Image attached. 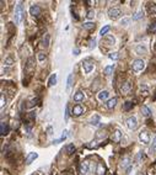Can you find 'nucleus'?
<instances>
[{"instance_id":"nucleus-14","label":"nucleus","mask_w":156,"mask_h":175,"mask_svg":"<svg viewBox=\"0 0 156 175\" xmlns=\"http://www.w3.org/2000/svg\"><path fill=\"white\" fill-rule=\"evenodd\" d=\"M108 96H110V93L107 90H102L97 94V99L100 100V101H106V100L108 99Z\"/></svg>"},{"instance_id":"nucleus-20","label":"nucleus","mask_w":156,"mask_h":175,"mask_svg":"<svg viewBox=\"0 0 156 175\" xmlns=\"http://www.w3.org/2000/svg\"><path fill=\"white\" fill-rule=\"evenodd\" d=\"M14 64H15V59H14L12 56H7L4 59V65H6V67H11Z\"/></svg>"},{"instance_id":"nucleus-40","label":"nucleus","mask_w":156,"mask_h":175,"mask_svg":"<svg viewBox=\"0 0 156 175\" xmlns=\"http://www.w3.org/2000/svg\"><path fill=\"white\" fill-rule=\"evenodd\" d=\"M0 101H1V104H0V106H1V107H4L6 105V97H5L4 94H1V100H0Z\"/></svg>"},{"instance_id":"nucleus-26","label":"nucleus","mask_w":156,"mask_h":175,"mask_svg":"<svg viewBox=\"0 0 156 175\" xmlns=\"http://www.w3.org/2000/svg\"><path fill=\"white\" fill-rule=\"evenodd\" d=\"M147 32H149V33H155L156 32V21H152L149 25V27H147Z\"/></svg>"},{"instance_id":"nucleus-47","label":"nucleus","mask_w":156,"mask_h":175,"mask_svg":"<svg viewBox=\"0 0 156 175\" xmlns=\"http://www.w3.org/2000/svg\"><path fill=\"white\" fill-rule=\"evenodd\" d=\"M132 169H133V165H130V166H129V168L127 169V173H126V174H129L130 171H132Z\"/></svg>"},{"instance_id":"nucleus-45","label":"nucleus","mask_w":156,"mask_h":175,"mask_svg":"<svg viewBox=\"0 0 156 175\" xmlns=\"http://www.w3.org/2000/svg\"><path fill=\"white\" fill-rule=\"evenodd\" d=\"M68 119H69V107L67 106V110H65V120L68 121Z\"/></svg>"},{"instance_id":"nucleus-32","label":"nucleus","mask_w":156,"mask_h":175,"mask_svg":"<svg viewBox=\"0 0 156 175\" xmlns=\"http://www.w3.org/2000/svg\"><path fill=\"white\" fill-rule=\"evenodd\" d=\"M73 80H74V75L73 74H69L68 75V81H67V88L70 89L73 86Z\"/></svg>"},{"instance_id":"nucleus-24","label":"nucleus","mask_w":156,"mask_h":175,"mask_svg":"<svg viewBox=\"0 0 156 175\" xmlns=\"http://www.w3.org/2000/svg\"><path fill=\"white\" fill-rule=\"evenodd\" d=\"M67 133H68V131H64V132H63V135H62V137H60L59 139H55V141H53V143H54V144H58V143H62V142H63V141H65V138H67V136H68V135H67Z\"/></svg>"},{"instance_id":"nucleus-3","label":"nucleus","mask_w":156,"mask_h":175,"mask_svg":"<svg viewBox=\"0 0 156 175\" xmlns=\"http://www.w3.org/2000/svg\"><path fill=\"white\" fill-rule=\"evenodd\" d=\"M132 68L134 72H141L145 68V62L143 59H135L132 63Z\"/></svg>"},{"instance_id":"nucleus-19","label":"nucleus","mask_w":156,"mask_h":175,"mask_svg":"<svg viewBox=\"0 0 156 175\" xmlns=\"http://www.w3.org/2000/svg\"><path fill=\"white\" fill-rule=\"evenodd\" d=\"M0 133H1V136H5L9 133V126H7V123L3 122L1 124H0Z\"/></svg>"},{"instance_id":"nucleus-2","label":"nucleus","mask_w":156,"mask_h":175,"mask_svg":"<svg viewBox=\"0 0 156 175\" xmlns=\"http://www.w3.org/2000/svg\"><path fill=\"white\" fill-rule=\"evenodd\" d=\"M107 15L111 20H117L122 16V10L118 9V7H111V9H108V11H107Z\"/></svg>"},{"instance_id":"nucleus-10","label":"nucleus","mask_w":156,"mask_h":175,"mask_svg":"<svg viewBox=\"0 0 156 175\" xmlns=\"http://www.w3.org/2000/svg\"><path fill=\"white\" fill-rule=\"evenodd\" d=\"M111 139L113 141L114 143H119V142H120V139H122V132H120L119 130H116V131H114V132L112 133Z\"/></svg>"},{"instance_id":"nucleus-9","label":"nucleus","mask_w":156,"mask_h":175,"mask_svg":"<svg viewBox=\"0 0 156 175\" xmlns=\"http://www.w3.org/2000/svg\"><path fill=\"white\" fill-rule=\"evenodd\" d=\"M79 173H80V175H86L89 173V162L87 160H84V162L80 163Z\"/></svg>"},{"instance_id":"nucleus-28","label":"nucleus","mask_w":156,"mask_h":175,"mask_svg":"<svg viewBox=\"0 0 156 175\" xmlns=\"http://www.w3.org/2000/svg\"><path fill=\"white\" fill-rule=\"evenodd\" d=\"M33 68H35L33 59H32V58H28V61H27V65H26V69H27V70H32Z\"/></svg>"},{"instance_id":"nucleus-31","label":"nucleus","mask_w":156,"mask_h":175,"mask_svg":"<svg viewBox=\"0 0 156 175\" xmlns=\"http://www.w3.org/2000/svg\"><path fill=\"white\" fill-rule=\"evenodd\" d=\"M83 27H84L85 30H94V29H95V23H94V22H85V23L83 25Z\"/></svg>"},{"instance_id":"nucleus-17","label":"nucleus","mask_w":156,"mask_h":175,"mask_svg":"<svg viewBox=\"0 0 156 175\" xmlns=\"http://www.w3.org/2000/svg\"><path fill=\"white\" fill-rule=\"evenodd\" d=\"M37 158H38V154H37V153H30V154L26 157V164L30 165L32 162H35Z\"/></svg>"},{"instance_id":"nucleus-30","label":"nucleus","mask_w":156,"mask_h":175,"mask_svg":"<svg viewBox=\"0 0 156 175\" xmlns=\"http://www.w3.org/2000/svg\"><path fill=\"white\" fill-rule=\"evenodd\" d=\"M65 149H67V153L68 154H73L74 152H75V146H74L73 143H70V144L67 146V148H65Z\"/></svg>"},{"instance_id":"nucleus-50","label":"nucleus","mask_w":156,"mask_h":175,"mask_svg":"<svg viewBox=\"0 0 156 175\" xmlns=\"http://www.w3.org/2000/svg\"><path fill=\"white\" fill-rule=\"evenodd\" d=\"M155 77H156V75H155Z\"/></svg>"},{"instance_id":"nucleus-6","label":"nucleus","mask_w":156,"mask_h":175,"mask_svg":"<svg viewBox=\"0 0 156 175\" xmlns=\"http://www.w3.org/2000/svg\"><path fill=\"white\" fill-rule=\"evenodd\" d=\"M139 139H140V142L144 143V144H149L150 143V135L147 131H140L139 133Z\"/></svg>"},{"instance_id":"nucleus-49","label":"nucleus","mask_w":156,"mask_h":175,"mask_svg":"<svg viewBox=\"0 0 156 175\" xmlns=\"http://www.w3.org/2000/svg\"><path fill=\"white\" fill-rule=\"evenodd\" d=\"M64 175H69V174H64Z\"/></svg>"},{"instance_id":"nucleus-18","label":"nucleus","mask_w":156,"mask_h":175,"mask_svg":"<svg viewBox=\"0 0 156 175\" xmlns=\"http://www.w3.org/2000/svg\"><path fill=\"white\" fill-rule=\"evenodd\" d=\"M104 43L107 46H113L114 43H116V38H114L112 35H107L104 38Z\"/></svg>"},{"instance_id":"nucleus-23","label":"nucleus","mask_w":156,"mask_h":175,"mask_svg":"<svg viewBox=\"0 0 156 175\" xmlns=\"http://www.w3.org/2000/svg\"><path fill=\"white\" fill-rule=\"evenodd\" d=\"M57 84V74L54 73V74H52L51 77H49V79H48V86H53V85H55Z\"/></svg>"},{"instance_id":"nucleus-48","label":"nucleus","mask_w":156,"mask_h":175,"mask_svg":"<svg viewBox=\"0 0 156 175\" xmlns=\"http://www.w3.org/2000/svg\"><path fill=\"white\" fill-rule=\"evenodd\" d=\"M138 175H143V174H141V173H139V174H138Z\"/></svg>"},{"instance_id":"nucleus-7","label":"nucleus","mask_w":156,"mask_h":175,"mask_svg":"<svg viewBox=\"0 0 156 175\" xmlns=\"http://www.w3.org/2000/svg\"><path fill=\"white\" fill-rule=\"evenodd\" d=\"M84 111H85V109H84V106L83 105H75L73 107V110H71V115L73 116H75V117H79V116H81L84 113Z\"/></svg>"},{"instance_id":"nucleus-29","label":"nucleus","mask_w":156,"mask_h":175,"mask_svg":"<svg viewBox=\"0 0 156 175\" xmlns=\"http://www.w3.org/2000/svg\"><path fill=\"white\" fill-rule=\"evenodd\" d=\"M111 30V27H110V25H106V26H103L102 29H101V31H100V35L101 36H104V35H107V32Z\"/></svg>"},{"instance_id":"nucleus-38","label":"nucleus","mask_w":156,"mask_h":175,"mask_svg":"<svg viewBox=\"0 0 156 175\" xmlns=\"http://www.w3.org/2000/svg\"><path fill=\"white\" fill-rule=\"evenodd\" d=\"M98 120H100V117L96 115V116H94V117L91 119V121H90V122H91V124H94V126H97V124L100 123V122H98Z\"/></svg>"},{"instance_id":"nucleus-13","label":"nucleus","mask_w":156,"mask_h":175,"mask_svg":"<svg viewBox=\"0 0 156 175\" xmlns=\"http://www.w3.org/2000/svg\"><path fill=\"white\" fill-rule=\"evenodd\" d=\"M135 52L138 54H145L147 52V48H146V46L144 43H139V45L135 46Z\"/></svg>"},{"instance_id":"nucleus-42","label":"nucleus","mask_w":156,"mask_h":175,"mask_svg":"<svg viewBox=\"0 0 156 175\" xmlns=\"http://www.w3.org/2000/svg\"><path fill=\"white\" fill-rule=\"evenodd\" d=\"M141 158H143V152H139L138 155H136V162L140 163V162H141Z\"/></svg>"},{"instance_id":"nucleus-15","label":"nucleus","mask_w":156,"mask_h":175,"mask_svg":"<svg viewBox=\"0 0 156 175\" xmlns=\"http://www.w3.org/2000/svg\"><path fill=\"white\" fill-rule=\"evenodd\" d=\"M106 171H107L106 166H104L102 163H98V164H97V168H96L97 175H106Z\"/></svg>"},{"instance_id":"nucleus-41","label":"nucleus","mask_w":156,"mask_h":175,"mask_svg":"<svg viewBox=\"0 0 156 175\" xmlns=\"http://www.w3.org/2000/svg\"><path fill=\"white\" fill-rule=\"evenodd\" d=\"M89 47H90V48H91V49L96 47V40H95V38H94V40H91V41H90V46H89Z\"/></svg>"},{"instance_id":"nucleus-39","label":"nucleus","mask_w":156,"mask_h":175,"mask_svg":"<svg viewBox=\"0 0 156 175\" xmlns=\"http://www.w3.org/2000/svg\"><path fill=\"white\" fill-rule=\"evenodd\" d=\"M37 58H38L39 62H43V61H46V54H44L43 52H39V53L37 54Z\"/></svg>"},{"instance_id":"nucleus-12","label":"nucleus","mask_w":156,"mask_h":175,"mask_svg":"<svg viewBox=\"0 0 156 175\" xmlns=\"http://www.w3.org/2000/svg\"><path fill=\"white\" fill-rule=\"evenodd\" d=\"M74 101L75 103H81V101H84V99H85V94L83 93V91H76L75 94H74Z\"/></svg>"},{"instance_id":"nucleus-5","label":"nucleus","mask_w":156,"mask_h":175,"mask_svg":"<svg viewBox=\"0 0 156 175\" xmlns=\"http://www.w3.org/2000/svg\"><path fill=\"white\" fill-rule=\"evenodd\" d=\"M127 127L129 128V130H136V127H138V119L135 117V116H130V117L127 120Z\"/></svg>"},{"instance_id":"nucleus-8","label":"nucleus","mask_w":156,"mask_h":175,"mask_svg":"<svg viewBox=\"0 0 156 175\" xmlns=\"http://www.w3.org/2000/svg\"><path fill=\"white\" fill-rule=\"evenodd\" d=\"M41 12H42V10H41V7L38 5H31L30 7V15H32L33 18H38V16L41 15Z\"/></svg>"},{"instance_id":"nucleus-1","label":"nucleus","mask_w":156,"mask_h":175,"mask_svg":"<svg viewBox=\"0 0 156 175\" xmlns=\"http://www.w3.org/2000/svg\"><path fill=\"white\" fill-rule=\"evenodd\" d=\"M23 15H25V11H23V7H22V3H17V5H16L15 7V23L16 25H20L22 19H23Z\"/></svg>"},{"instance_id":"nucleus-43","label":"nucleus","mask_w":156,"mask_h":175,"mask_svg":"<svg viewBox=\"0 0 156 175\" xmlns=\"http://www.w3.org/2000/svg\"><path fill=\"white\" fill-rule=\"evenodd\" d=\"M151 149H156V135L152 138V143H151Z\"/></svg>"},{"instance_id":"nucleus-36","label":"nucleus","mask_w":156,"mask_h":175,"mask_svg":"<svg viewBox=\"0 0 156 175\" xmlns=\"http://www.w3.org/2000/svg\"><path fill=\"white\" fill-rule=\"evenodd\" d=\"M108 58H110V59H112V61H117L118 58H119V56H118L117 52H113V53H110L108 54Z\"/></svg>"},{"instance_id":"nucleus-27","label":"nucleus","mask_w":156,"mask_h":175,"mask_svg":"<svg viewBox=\"0 0 156 175\" xmlns=\"http://www.w3.org/2000/svg\"><path fill=\"white\" fill-rule=\"evenodd\" d=\"M129 163H130V158H129V157H126V158H123V160H122V163H120V166H122V168H126V166L129 165ZM129 166H130V165H129Z\"/></svg>"},{"instance_id":"nucleus-16","label":"nucleus","mask_w":156,"mask_h":175,"mask_svg":"<svg viewBox=\"0 0 156 175\" xmlns=\"http://www.w3.org/2000/svg\"><path fill=\"white\" fill-rule=\"evenodd\" d=\"M117 103H118V99L117 97H112V99H110L108 101H107V109H110V110H112V109H114L116 107V105H117Z\"/></svg>"},{"instance_id":"nucleus-25","label":"nucleus","mask_w":156,"mask_h":175,"mask_svg":"<svg viewBox=\"0 0 156 175\" xmlns=\"http://www.w3.org/2000/svg\"><path fill=\"white\" fill-rule=\"evenodd\" d=\"M49 40H51V36H49V33H46L43 36V40H42V45L44 47H48L49 46Z\"/></svg>"},{"instance_id":"nucleus-35","label":"nucleus","mask_w":156,"mask_h":175,"mask_svg":"<svg viewBox=\"0 0 156 175\" xmlns=\"http://www.w3.org/2000/svg\"><path fill=\"white\" fill-rule=\"evenodd\" d=\"M147 9H149V11H150L152 15H156V5H155V4H149Z\"/></svg>"},{"instance_id":"nucleus-21","label":"nucleus","mask_w":156,"mask_h":175,"mask_svg":"<svg viewBox=\"0 0 156 175\" xmlns=\"http://www.w3.org/2000/svg\"><path fill=\"white\" fill-rule=\"evenodd\" d=\"M141 115L144 116V117H150V115H151V110H150L147 106L143 105V106H141Z\"/></svg>"},{"instance_id":"nucleus-33","label":"nucleus","mask_w":156,"mask_h":175,"mask_svg":"<svg viewBox=\"0 0 156 175\" xmlns=\"http://www.w3.org/2000/svg\"><path fill=\"white\" fill-rule=\"evenodd\" d=\"M133 107V103H130V101H127L126 104H124V106H123V110L124 111H129L130 109Z\"/></svg>"},{"instance_id":"nucleus-46","label":"nucleus","mask_w":156,"mask_h":175,"mask_svg":"<svg viewBox=\"0 0 156 175\" xmlns=\"http://www.w3.org/2000/svg\"><path fill=\"white\" fill-rule=\"evenodd\" d=\"M73 53H74V56H78V54L80 53V49H79V48H74V49H73Z\"/></svg>"},{"instance_id":"nucleus-44","label":"nucleus","mask_w":156,"mask_h":175,"mask_svg":"<svg viewBox=\"0 0 156 175\" xmlns=\"http://www.w3.org/2000/svg\"><path fill=\"white\" fill-rule=\"evenodd\" d=\"M130 22V20L129 19H123L122 21H120V25H124V26H127V25Z\"/></svg>"},{"instance_id":"nucleus-11","label":"nucleus","mask_w":156,"mask_h":175,"mask_svg":"<svg viewBox=\"0 0 156 175\" xmlns=\"http://www.w3.org/2000/svg\"><path fill=\"white\" fill-rule=\"evenodd\" d=\"M130 89H132V84H130L129 81H126V83H122L120 84V91L122 94H128Z\"/></svg>"},{"instance_id":"nucleus-37","label":"nucleus","mask_w":156,"mask_h":175,"mask_svg":"<svg viewBox=\"0 0 156 175\" xmlns=\"http://www.w3.org/2000/svg\"><path fill=\"white\" fill-rule=\"evenodd\" d=\"M86 18H87L89 20H94V18H95V11H94V10H89L87 14H86Z\"/></svg>"},{"instance_id":"nucleus-34","label":"nucleus","mask_w":156,"mask_h":175,"mask_svg":"<svg viewBox=\"0 0 156 175\" xmlns=\"http://www.w3.org/2000/svg\"><path fill=\"white\" fill-rule=\"evenodd\" d=\"M144 16V11L143 10H140V11H138L134 16H133V20H139V19H141Z\"/></svg>"},{"instance_id":"nucleus-4","label":"nucleus","mask_w":156,"mask_h":175,"mask_svg":"<svg viewBox=\"0 0 156 175\" xmlns=\"http://www.w3.org/2000/svg\"><path fill=\"white\" fill-rule=\"evenodd\" d=\"M94 68H95V64H94V62H91L90 59H86V61L83 62V69H84V72L86 74H90L94 70Z\"/></svg>"},{"instance_id":"nucleus-22","label":"nucleus","mask_w":156,"mask_h":175,"mask_svg":"<svg viewBox=\"0 0 156 175\" xmlns=\"http://www.w3.org/2000/svg\"><path fill=\"white\" fill-rule=\"evenodd\" d=\"M113 69H114V64H111V65H107V67H106V68L103 69V74H104V75H111V74H112V72H113Z\"/></svg>"}]
</instances>
